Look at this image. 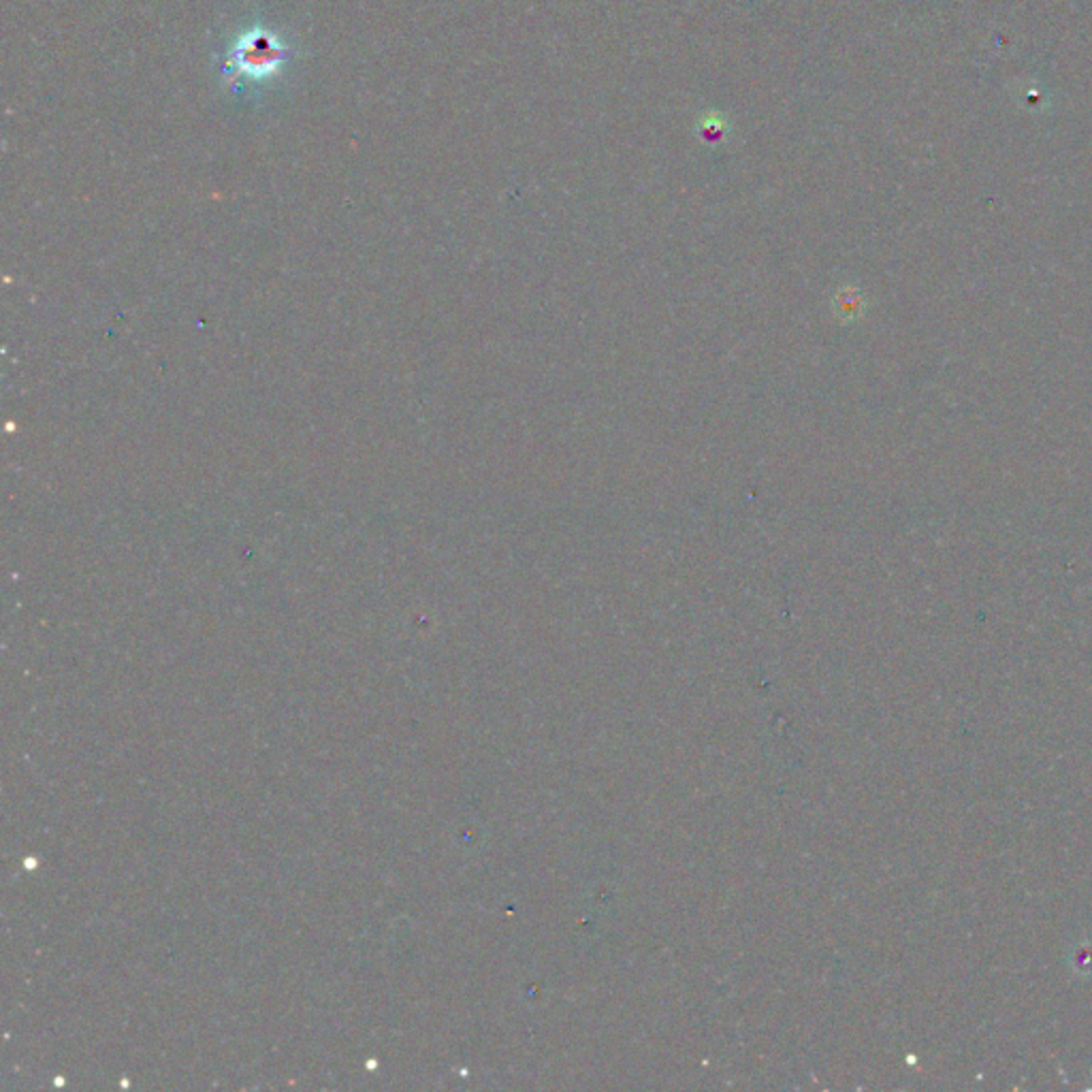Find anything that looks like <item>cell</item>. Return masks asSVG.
Instances as JSON below:
<instances>
[{"label": "cell", "instance_id": "6da1fadb", "mask_svg": "<svg viewBox=\"0 0 1092 1092\" xmlns=\"http://www.w3.org/2000/svg\"><path fill=\"white\" fill-rule=\"evenodd\" d=\"M291 56V49L278 34L252 28L232 41L224 54L222 70L231 83L244 80L263 82L276 77Z\"/></svg>", "mask_w": 1092, "mask_h": 1092}]
</instances>
